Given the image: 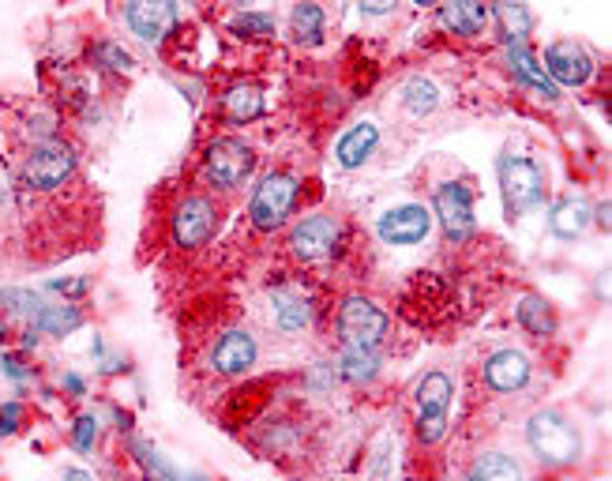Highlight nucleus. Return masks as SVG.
<instances>
[{
	"instance_id": "nucleus-1",
	"label": "nucleus",
	"mask_w": 612,
	"mask_h": 481,
	"mask_svg": "<svg viewBox=\"0 0 612 481\" xmlns=\"http://www.w3.org/2000/svg\"><path fill=\"white\" fill-rule=\"evenodd\" d=\"M526 444L534 451L541 463L549 466H567L579 459L582 451V440H579V429L556 414V410H537L530 425H526Z\"/></svg>"
},
{
	"instance_id": "nucleus-2",
	"label": "nucleus",
	"mask_w": 612,
	"mask_h": 481,
	"mask_svg": "<svg viewBox=\"0 0 612 481\" xmlns=\"http://www.w3.org/2000/svg\"><path fill=\"white\" fill-rule=\"evenodd\" d=\"M252 170H256V151L245 140H237V136H218L203 151V173L222 192L241 188L252 177Z\"/></svg>"
},
{
	"instance_id": "nucleus-3",
	"label": "nucleus",
	"mask_w": 612,
	"mask_h": 481,
	"mask_svg": "<svg viewBox=\"0 0 612 481\" xmlns=\"http://www.w3.org/2000/svg\"><path fill=\"white\" fill-rule=\"evenodd\" d=\"M335 327L342 350H376L387 339V316L368 297H346L338 305Z\"/></svg>"
},
{
	"instance_id": "nucleus-4",
	"label": "nucleus",
	"mask_w": 612,
	"mask_h": 481,
	"mask_svg": "<svg viewBox=\"0 0 612 481\" xmlns=\"http://www.w3.org/2000/svg\"><path fill=\"white\" fill-rule=\"evenodd\" d=\"M500 188H504L507 218L526 215V211H534L537 203L545 200V177L537 170V162L522 155L500 158Z\"/></svg>"
},
{
	"instance_id": "nucleus-5",
	"label": "nucleus",
	"mask_w": 612,
	"mask_h": 481,
	"mask_svg": "<svg viewBox=\"0 0 612 481\" xmlns=\"http://www.w3.org/2000/svg\"><path fill=\"white\" fill-rule=\"evenodd\" d=\"M293 203H297V181L290 173H267L248 200V218L260 233H275L290 218Z\"/></svg>"
},
{
	"instance_id": "nucleus-6",
	"label": "nucleus",
	"mask_w": 612,
	"mask_h": 481,
	"mask_svg": "<svg viewBox=\"0 0 612 481\" xmlns=\"http://www.w3.org/2000/svg\"><path fill=\"white\" fill-rule=\"evenodd\" d=\"M76 173V155L72 147L61 140H49V143H38L27 162H23V185L31 192H57L72 181Z\"/></svg>"
},
{
	"instance_id": "nucleus-7",
	"label": "nucleus",
	"mask_w": 612,
	"mask_h": 481,
	"mask_svg": "<svg viewBox=\"0 0 612 481\" xmlns=\"http://www.w3.org/2000/svg\"><path fill=\"white\" fill-rule=\"evenodd\" d=\"M455 384L447 373H429L417 384V440L436 444L447 433V410H451Z\"/></svg>"
},
{
	"instance_id": "nucleus-8",
	"label": "nucleus",
	"mask_w": 612,
	"mask_h": 481,
	"mask_svg": "<svg viewBox=\"0 0 612 481\" xmlns=\"http://www.w3.org/2000/svg\"><path fill=\"white\" fill-rule=\"evenodd\" d=\"M218 230V207L207 196H188L173 215V245L181 249H199L207 245Z\"/></svg>"
},
{
	"instance_id": "nucleus-9",
	"label": "nucleus",
	"mask_w": 612,
	"mask_h": 481,
	"mask_svg": "<svg viewBox=\"0 0 612 481\" xmlns=\"http://www.w3.org/2000/svg\"><path fill=\"white\" fill-rule=\"evenodd\" d=\"M436 215L444 222L447 241H466L474 233V196L462 181H444L436 188Z\"/></svg>"
},
{
	"instance_id": "nucleus-10",
	"label": "nucleus",
	"mask_w": 612,
	"mask_h": 481,
	"mask_svg": "<svg viewBox=\"0 0 612 481\" xmlns=\"http://www.w3.org/2000/svg\"><path fill=\"white\" fill-rule=\"evenodd\" d=\"M545 76L552 79V83H564V87H579V83H586L590 79V72H594V57L586 53V46H579L575 38H560V42H552L549 49H545Z\"/></svg>"
},
{
	"instance_id": "nucleus-11",
	"label": "nucleus",
	"mask_w": 612,
	"mask_h": 481,
	"mask_svg": "<svg viewBox=\"0 0 612 481\" xmlns=\"http://www.w3.org/2000/svg\"><path fill=\"white\" fill-rule=\"evenodd\" d=\"M380 237L383 245H417L425 241L432 230V215L421 207V203H406V207H391L387 215L380 218Z\"/></svg>"
},
{
	"instance_id": "nucleus-12",
	"label": "nucleus",
	"mask_w": 612,
	"mask_h": 481,
	"mask_svg": "<svg viewBox=\"0 0 612 481\" xmlns=\"http://www.w3.org/2000/svg\"><path fill=\"white\" fill-rule=\"evenodd\" d=\"M338 245V222L331 215H308L290 233V252L297 260H320Z\"/></svg>"
},
{
	"instance_id": "nucleus-13",
	"label": "nucleus",
	"mask_w": 612,
	"mask_h": 481,
	"mask_svg": "<svg viewBox=\"0 0 612 481\" xmlns=\"http://www.w3.org/2000/svg\"><path fill=\"white\" fill-rule=\"evenodd\" d=\"M256 365V339L248 331H226L211 350V369L222 376H241Z\"/></svg>"
},
{
	"instance_id": "nucleus-14",
	"label": "nucleus",
	"mask_w": 612,
	"mask_h": 481,
	"mask_svg": "<svg viewBox=\"0 0 612 481\" xmlns=\"http://www.w3.org/2000/svg\"><path fill=\"white\" fill-rule=\"evenodd\" d=\"M124 19H128V27L132 34H139L143 42H162L169 31H173V23H177V8L173 4H151V0H139V4H128L124 8Z\"/></svg>"
},
{
	"instance_id": "nucleus-15",
	"label": "nucleus",
	"mask_w": 612,
	"mask_h": 481,
	"mask_svg": "<svg viewBox=\"0 0 612 481\" xmlns=\"http://www.w3.org/2000/svg\"><path fill=\"white\" fill-rule=\"evenodd\" d=\"M485 380L492 391H519L530 380V361L519 350H500L485 361Z\"/></svg>"
},
{
	"instance_id": "nucleus-16",
	"label": "nucleus",
	"mask_w": 612,
	"mask_h": 481,
	"mask_svg": "<svg viewBox=\"0 0 612 481\" xmlns=\"http://www.w3.org/2000/svg\"><path fill=\"white\" fill-rule=\"evenodd\" d=\"M376 140H380V128L372 125V121H361V125H353L342 140H338V166L342 170H357V166H365L368 155L376 151Z\"/></svg>"
},
{
	"instance_id": "nucleus-17",
	"label": "nucleus",
	"mask_w": 612,
	"mask_h": 481,
	"mask_svg": "<svg viewBox=\"0 0 612 481\" xmlns=\"http://www.w3.org/2000/svg\"><path fill=\"white\" fill-rule=\"evenodd\" d=\"M507 61H511V72H515V79H519V83L534 87V91L545 94V98H556V83L545 76V68H541L534 53L526 49V42H511V49H507Z\"/></svg>"
},
{
	"instance_id": "nucleus-18",
	"label": "nucleus",
	"mask_w": 612,
	"mask_h": 481,
	"mask_svg": "<svg viewBox=\"0 0 612 481\" xmlns=\"http://www.w3.org/2000/svg\"><path fill=\"white\" fill-rule=\"evenodd\" d=\"M492 12L485 4H470V0H462V4H444L440 8V23H444L447 31L455 34H466V38H474L489 27Z\"/></svg>"
},
{
	"instance_id": "nucleus-19",
	"label": "nucleus",
	"mask_w": 612,
	"mask_h": 481,
	"mask_svg": "<svg viewBox=\"0 0 612 481\" xmlns=\"http://www.w3.org/2000/svg\"><path fill=\"white\" fill-rule=\"evenodd\" d=\"M590 203L586 200H575V196H567L564 203H556V211L549 215V226L556 237H564V241H575L586 226H590Z\"/></svg>"
},
{
	"instance_id": "nucleus-20",
	"label": "nucleus",
	"mask_w": 612,
	"mask_h": 481,
	"mask_svg": "<svg viewBox=\"0 0 612 481\" xmlns=\"http://www.w3.org/2000/svg\"><path fill=\"white\" fill-rule=\"evenodd\" d=\"M222 117L230 121V125H248V121H256L263 113V94L256 87H230V91L222 94Z\"/></svg>"
},
{
	"instance_id": "nucleus-21",
	"label": "nucleus",
	"mask_w": 612,
	"mask_h": 481,
	"mask_svg": "<svg viewBox=\"0 0 612 481\" xmlns=\"http://www.w3.org/2000/svg\"><path fill=\"white\" fill-rule=\"evenodd\" d=\"M466 481H526V478H522V466L511 455H504V451H485L470 466Z\"/></svg>"
},
{
	"instance_id": "nucleus-22",
	"label": "nucleus",
	"mask_w": 612,
	"mask_h": 481,
	"mask_svg": "<svg viewBox=\"0 0 612 481\" xmlns=\"http://www.w3.org/2000/svg\"><path fill=\"white\" fill-rule=\"evenodd\" d=\"M34 331H46V335H68V331H76L83 324V312L76 305H42V312L31 320Z\"/></svg>"
},
{
	"instance_id": "nucleus-23",
	"label": "nucleus",
	"mask_w": 612,
	"mask_h": 481,
	"mask_svg": "<svg viewBox=\"0 0 612 481\" xmlns=\"http://www.w3.org/2000/svg\"><path fill=\"white\" fill-rule=\"evenodd\" d=\"M519 324L534 335V339H549L552 331H556V316H552L549 301H541V297H522L519 305Z\"/></svg>"
},
{
	"instance_id": "nucleus-24",
	"label": "nucleus",
	"mask_w": 612,
	"mask_h": 481,
	"mask_svg": "<svg viewBox=\"0 0 612 481\" xmlns=\"http://www.w3.org/2000/svg\"><path fill=\"white\" fill-rule=\"evenodd\" d=\"M271 309H275V324L282 331H301L308 324V301H301L297 294H275Z\"/></svg>"
},
{
	"instance_id": "nucleus-25",
	"label": "nucleus",
	"mask_w": 612,
	"mask_h": 481,
	"mask_svg": "<svg viewBox=\"0 0 612 481\" xmlns=\"http://www.w3.org/2000/svg\"><path fill=\"white\" fill-rule=\"evenodd\" d=\"M380 369V361H376V350H342V361H338V373L346 376L350 384H365L372 380Z\"/></svg>"
},
{
	"instance_id": "nucleus-26",
	"label": "nucleus",
	"mask_w": 612,
	"mask_h": 481,
	"mask_svg": "<svg viewBox=\"0 0 612 481\" xmlns=\"http://www.w3.org/2000/svg\"><path fill=\"white\" fill-rule=\"evenodd\" d=\"M492 19H500L507 42H522L526 31H530V23H534V16H530L522 4H496V8H492Z\"/></svg>"
},
{
	"instance_id": "nucleus-27",
	"label": "nucleus",
	"mask_w": 612,
	"mask_h": 481,
	"mask_svg": "<svg viewBox=\"0 0 612 481\" xmlns=\"http://www.w3.org/2000/svg\"><path fill=\"white\" fill-rule=\"evenodd\" d=\"M293 34H297L301 42H320L323 12L316 8V4H301V8H293Z\"/></svg>"
},
{
	"instance_id": "nucleus-28",
	"label": "nucleus",
	"mask_w": 612,
	"mask_h": 481,
	"mask_svg": "<svg viewBox=\"0 0 612 481\" xmlns=\"http://www.w3.org/2000/svg\"><path fill=\"white\" fill-rule=\"evenodd\" d=\"M402 102L414 109V113H429V109H436V87H432L429 79H410L406 87H402Z\"/></svg>"
},
{
	"instance_id": "nucleus-29",
	"label": "nucleus",
	"mask_w": 612,
	"mask_h": 481,
	"mask_svg": "<svg viewBox=\"0 0 612 481\" xmlns=\"http://www.w3.org/2000/svg\"><path fill=\"white\" fill-rule=\"evenodd\" d=\"M0 305L8 312H16V316H27V320H34L38 312H42V297L31 294V290H0Z\"/></svg>"
},
{
	"instance_id": "nucleus-30",
	"label": "nucleus",
	"mask_w": 612,
	"mask_h": 481,
	"mask_svg": "<svg viewBox=\"0 0 612 481\" xmlns=\"http://www.w3.org/2000/svg\"><path fill=\"white\" fill-rule=\"evenodd\" d=\"M233 31L248 34V38H271L275 34V19L260 16V12H245V16L233 19Z\"/></svg>"
},
{
	"instance_id": "nucleus-31",
	"label": "nucleus",
	"mask_w": 612,
	"mask_h": 481,
	"mask_svg": "<svg viewBox=\"0 0 612 481\" xmlns=\"http://www.w3.org/2000/svg\"><path fill=\"white\" fill-rule=\"evenodd\" d=\"M72 440H76L79 451H91L94 440H98V421H94V414H83V418L76 421V429H72Z\"/></svg>"
},
{
	"instance_id": "nucleus-32",
	"label": "nucleus",
	"mask_w": 612,
	"mask_h": 481,
	"mask_svg": "<svg viewBox=\"0 0 612 481\" xmlns=\"http://www.w3.org/2000/svg\"><path fill=\"white\" fill-rule=\"evenodd\" d=\"M94 57L106 64V68H128V64H132V57H128L117 42H98V46H94Z\"/></svg>"
},
{
	"instance_id": "nucleus-33",
	"label": "nucleus",
	"mask_w": 612,
	"mask_h": 481,
	"mask_svg": "<svg viewBox=\"0 0 612 481\" xmlns=\"http://www.w3.org/2000/svg\"><path fill=\"white\" fill-rule=\"evenodd\" d=\"M19 418H23V406L19 403H8L0 410V436H12L19 429Z\"/></svg>"
},
{
	"instance_id": "nucleus-34",
	"label": "nucleus",
	"mask_w": 612,
	"mask_h": 481,
	"mask_svg": "<svg viewBox=\"0 0 612 481\" xmlns=\"http://www.w3.org/2000/svg\"><path fill=\"white\" fill-rule=\"evenodd\" d=\"M4 373L12 376V380H23V376H27V369H23V361H19V357H4Z\"/></svg>"
},
{
	"instance_id": "nucleus-35",
	"label": "nucleus",
	"mask_w": 612,
	"mask_h": 481,
	"mask_svg": "<svg viewBox=\"0 0 612 481\" xmlns=\"http://www.w3.org/2000/svg\"><path fill=\"white\" fill-rule=\"evenodd\" d=\"M64 388L79 395V391H83V380H79V376H64Z\"/></svg>"
},
{
	"instance_id": "nucleus-36",
	"label": "nucleus",
	"mask_w": 612,
	"mask_h": 481,
	"mask_svg": "<svg viewBox=\"0 0 612 481\" xmlns=\"http://www.w3.org/2000/svg\"><path fill=\"white\" fill-rule=\"evenodd\" d=\"M597 222H601V226H609V200L597 207Z\"/></svg>"
},
{
	"instance_id": "nucleus-37",
	"label": "nucleus",
	"mask_w": 612,
	"mask_h": 481,
	"mask_svg": "<svg viewBox=\"0 0 612 481\" xmlns=\"http://www.w3.org/2000/svg\"><path fill=\"white\" fill-rule=\"evenodd\" d=\"M365 12H372V16H380V12H391V4H365Z\"/></svg>"
},
{
	"instance_id": "nucleus-38",
	"label": "nucleus",
	"mask_w": 612,
	"mask_h": 481,
	"mask_svg": "<svg viewBox=\"0 0 612 481\" xmlns=\"http://www.w3.org/2000/svg\"><path fill=\"white\" fill-rule=\"evenodd\" d=\"M0 335H4V324H0Z\"/></svg>"
},
{
	"instance_id": "nucleus-39",
	"label": "nucleus",
	"mask_w": 612,
	"mask_h": 481,
	"mask_svg": "<svg viewBox=\"0 0 612 481\" xmlns=\"http://www.w3.org/2000/svg\"><path fill=\"white\" fill-rule=\"evenodd\" d=\"M196 481H203V478H196Z\"/></svg>"
}]
</instances>
